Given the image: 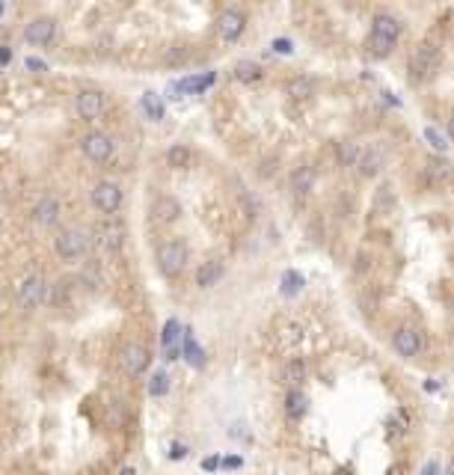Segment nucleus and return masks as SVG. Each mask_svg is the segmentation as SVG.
I'll return each mask as SVG.
<instances>
[{
	"label": "nucleus",
	"mask_w": 454,
	"mask_h": 475,
	"mask_svg": "<svg viewBox=\"0 0 454 475\" xmlns=\"http://www.w3.org/2000/svg\"><path fill=\"white\" fill-rule=\"evenodd\" d=\"M155 259H158V267H161L163 277H178L181 270L188 267L190 252H188V244H184L181 238H166V241L158 247Z\"/></svg>",
	"instance_id": "1"
},
{
	"label": "nucleus",
	"mask_w": 454,
	"mask_h": 475,
	"mask_svg": "<svg viewBox=\"0 0 454 475\" xmlns=\"http://www.w3.org/2000/svg\"><path fill=\"white\" fill-rule=\"evenodd\" d=\"M440 72V48L433 42H422L418 48H413L410 54V78L413 80H431Z\"/></svg>",
	"instance_id": "2"
},
{
	"label": "nucleus",
	"mask_w": 454,
	"mask_h": 475,
	"mask_svg": "<svg viewBox=\"0 0 454 475\" xmlns=\"http://www.w3.org/2000/svg\"><path fill=\"white\" fill-rule=\"evenodd\" d=\"M15 300H18V306L24 312H33L39 309L42 303L48 300V282L42 274H27L18 285H15Z\"/></svg>",
	"instance_id": "3"
},
{
	"label": "nucleus",
	"mask_w": 454,
	"mask_h": 475,
	"mask_svg": "<svg viewBox=\"0 0 454 475\" xmlns=\"http://www.w3.org/2000/svg\"><path fill=\"white\" fill-rule=\"evenodd\" d=\"M54 247H57V256H60L63 262H77V259L87 256L90 238H87V232H83V229H63V232L57 235Z\"/></svg>",
	"instance_id": "4"
},
{
	"label": "nucleus",
	"mask_w": 454,
	"mask_h": 475,
	"mask_svg": "<svg viewBox=\"0 0 454 475\" xmlns=\"http://www.w3.org/2000/svg\"><path fill=\"white\" fill-rule=\"evenodd\" d=\"M148 363H151V353H148V348L140 345V342H128V345L119 351V368L125 371L128 378H140V375H146Z\"/></svg>",
	"instance_id": "5"
},
{
	"label": "nucleus",
	"mask_w": 454,
	"mask_h": 475,
	"mask_svg": "<svg viewBox=\"0 0 454 475\" xmlns=\"http://www.w3.org/2000/svg\"><path fill=\"white\" fill-rule=\"evenodd\" d=\"M125 235H128V229H125V223L122 220H104L98 229H95V241H98V247L104 250V252H110V256H116L122 247H125Z\"/></svg>",
	"instance_id": "6"
},
{
	"label": "nucleus",
	"mask_w": 454,
	"mask_h": 475,
	"mask_svg": "<svg viewBox=\"0 0 454 475\" xmlns=\"http://www.w3.org/2000/svg\"><path fill=\"white\" fill-rule=\"evenodd\" d=\"M90 199L101 214H116L122 208V188L116 181H98L90 193Z\"/></svg>",
	"instance_id": "7"
},
{
	"label": "nucleus",
	"mask_w": 454,
	"mask_h": 475,
	"mask_svg": "<svg viewBox=\"0 0 454 475\" xmlns=\"http://www.w3.org/2000/svg\"><path fill=\"white\" fill-rule=\"evenodd\" d=\"M80 151L87 155L92 164H107L113 158V140H110V134L104 131H90L87 137H83L80 143Z\"/></svg>",
	"instance_id": "8"
},
{
	"label": "nucleus",
	"mask_w": 454,
	"mask_h": 475,
	"mask_svg": "<svg viewBox=\"0 0 454 475\" xmlns=\"http://www.w3.org/2000/svg\"><path fill=\"white\" fill-rule=\"evenodd\" d=\"M75 110L80 119H87V122H95V119L107 110V95L101 90H83L75 101Z\"/></svg>",
	"instance_id": "9"
},
{
	"label": "nucleus",
	"mask_w": 454,
	"mask_h": 475,
	"mask_svg": "<svg viewBox=\"0 0 454 475\" xmlns=\"http://www.w3.org/2000/svg\"><path fill=\"white\" fill-rule=\"evenodd\" d=\"M422 333H418L416 327H401L395 336H392V348L398 356H404V360H413V356H418V351H422Z\"/></svg>",
	"instance_id": "10"
},
{
	"label": "nucleus",
	"mask_w": 454,
	"mask_h": 475,
	"mask_svg": "<svg viewBox=\"0 0 454 475\" xmlns=\"http://www.w3.org/2000/svg\"><path fill=\"white\" fill-rule=\"evenodd\" d=\"M247 30V18L241 9H223L220 18H217V33H220V39L226 42H234L241 39V33Z\"/></svg>",
	"instance_id": "11"
},
{
	"label": "nucleus",
	"mask_w": 454,
	"mask_h": 475,
	"mask_svg": "<svg viewBox=\"0 0 454 475\" xmlns=\"http://www.w3.org/2000/svg\"><path fill=\"white\" fill-rule=\"evenodd\" d=\"M181 338H184V327L178 324L175 318H170L163 324V333H161V348H163V360H178L181 353Z\"/></svg>",
	"instance_id": "12"
},
{
	"label": "nucleus",
	"mask_w": 454,
	"mask_h": 475,
	"mask_svg": "<svg viewBox=\"0 0 454 475\" xmlns=\"http://www.w3.org/2000/svg\"><path fill=\"white\" fill-rule=\"evenodd\" d=\"M57 36V21L54 18H36L24 27V39L30 45H50V39Z\"/></svg>",
	"instance_id": "13"
},
{
	"label": "nucleus",
	"mask_w": 454,
	"mask_h": 475,
	"mask_svg": "<svg viewBox=\"0 0 454 475\" xmlns=\"http://www.w3.org/2000/svg\"><path fill=\"white\" fill-rule=\"evenodd\" d=\"M60 214H63V208H60V199L57 196H42L39 199V206L33 208V217H36V223L39 226H57L60 223Z\"/></svg>",
	"instance_id": "14"
},
{
	"label": "nucleus",
	"mask_w": 454,
	"mask_h": 475,
	"mask_svg": "<svg viewBox=\"0 0 454 475\" xmlns=\"http://www.w3.org/2000/svg\"><path fill=\"white\" fill-rule=\"evenodd\" d=\"M181 214V206L175 196H158L155 206H151V217H155V223H175Z\"/></svg>",
	"instance_id": "15"
},
{
	"label": "nucleus",
	"mask_w": 454,
	"mask_h": 475,
	"mask_svg": "<svg viewBox=\"0 0 454 475\" xmlns=\"http://www.w3.org/2000/svg\"><path fill=\"white\" fill-rule=\"evenodd\" d=\"M383 161H386V149L383 146H372L368 151H362V158H360V173L365 176V178H372V176H377L380 169H383Z\"/></svg>",
	"instance_id": "16"
},
{
	"label": "nucleus",
	"mask_w": 454,
	"mask_h": 475,
	"mask_svg": "<svg viewBox=\"0 0 454 475\" xmlns=\"http://www.w3.org/2000/svg\"><path fill=\"white\" fill-rule=\"evenodd\" d=\"M223 262L220 259H211V262H205V265H199V270H196V285L199 288H211V285H217L223 279Z\"/></svg>",
	"instance_id": "17"
},
{
	"label": "nucleus",
	"mask_w": 454,
	"mask_h": 475,
	"mask_svg": "<svg viewBox=\"0 0 454 475\" xmlns=\"http://www.w3.org/2000/svg\"><path fill=\"white\" fill-rule=\"evenodd\" d=\"M372 33L398 42V36H401V21L395 18V15H389V12H377L374 21H372Z\"/></svg>",
	"instance_id": "18"
},
{
	"label": "nucleus",
	"mask_w": 454,
	"mask_h": 475,
	"mask_svg": "<svg viewBox=\"0 0 454 475\" xmlns=\"http://www.w3.org/2000/svg\"><path fill=\"white\" fill-rule=\"evenodd\" d=\"M306 407H309V401L300 389H291V393L285 395V416H288V422H300L306 416Z\"/></svg>",
	"instance_id": "19"
},
{
	"label": "nucleus",
	"mask_w": 454,
	"mask_h": 475,
	"mask_svg": "<svg viewBox=\"0 0 454 475\" xmlns=\"http://www.w3.org/2000/svg\"><path fill=\"white\" fill-rule=\"evenodd\" d=\"M312 188H315V169L312 166L294 169V173H291V191L297 196H306V193H312Z\"/></svg>",
	"instance_id": "20"
},
{
	"label": "nucleus",
	"mask_w": 454,
	"mask_h": 475,
	"mask_svg": "<svg viewBox=\"0 0 454 475\" xmlns=\"http://www.w3.org/2000/svg\"><path fill=\"white\" fill-rule=\"evenodd\" d=\"M425 173H428V178H431L433 184H443V181H448V178L454 176V166H451L445 158H428Z\"/></svg>",
	"instance_id": "21"
},
{
	"label": "nucleus",
	"mask_w": 454,
	"mask_h": 475,
	"mask_svg": "<svg viewBox=\"0 0 454 475\" xmlns=\"http://www.w3.org/2000/svg\"><path fill=\"white\" fill-rule=\"evenodd\" d=\"M181 351H184V360H188L193 368H202V365H205V353H202V348L196 345V338L190 336V330H184Z\"/></svg>",
	"instance_id": "22"
},
{
	"label": "nucleus",
	"mask_w": 454,
	"mask_h": 475,
	"mask_svg": "<svg viewBox=\"0 0 454 475\" xmlns=\"http://www.w3.org/2000/svg\"><path fill=\"white\" fill-rule=\"evenodd\" d=\"M282 380L297 389V383L306 380V363H303L300 356H291V360L285 363V368H282Z\"/></svg>",
	"instance_id": "23"
},
{
	"label": "nucleus",
	"mask_w": 454,
	"mask_h": 475,
	"mask_svg": "<svg viewBox=\"0 0 454 475\" xmlns=\"http://www.w3.org/2000/svg\"><path fill=\"white\" fill-rule=\"evenodd\" d=\"M234 78H238L241 83H256V80H261V65L252 63V60H244V63L234 65Z\"/></svg>",
	"instance_id": "24"
},
{
	"label": "nucleus",
	"mask_w": 454,
	"mask_h": 475,
	"mask_svg": "<svg viewBox=\"0 0 454 475\" xmlns=\"http://www.w3.org/2000/svg\"><path fill=\"white\" fill-rule=\"evenodd\" d=\"M360 158H362L360 143H353V140L339 143V164H342V166H357V164H360Z\"/></svg>",
	"instance_id": "25"
},
{
	"label": "nucleus",
	"mask_w": 454,
	"mask_h": 475,
	"mask_svg": "<svg viewBox=\"0 0 454 475\" xmlns=\"http://www.w3.org/2000/svg\"><path fill=\"white\" fill-rule=\"evenodd\" d=\"M285 92H288L291 98H297V101H303V98H309L315 92V83H312V78H294V80H288Z\"/></svg>",
	"instance_id": "26"
},
{
	"label": "nucleus",
	"mask_w": 454,
	"mask_h": 475,
	"mask_svg": "<svg viewBox=\"0 0 454 475\" xmlns=\"http://www.w3.org/2000/svg\"><path fill=\"white\" fill-rule=\"evenodd\" d=\"M392 48H395V39L377 36V33H372V36H368V54H372V57H389Z\"/></svg>",
	"instance_id": "27"
},
{
	"label": "nucleus",
	"mask_w": 454,
	"mask_h": 475,
	"mask_svg": "<svg viewBox=\"0 0 454 475\" xmlns=\"http://www.w3.org/2000/svg\"><path fill=\"white\" fill-rule=\"evenodd\" d=\"M140 107L146 110L148 119H155V122H161V119H163V105H161L158 92H146V95L140 98Z\"/></svg>",
	"instance_id": "28"
},
{
	"label": "nucleus",
	"mask_w": 454,
	"mask_h": 475,
	"mask_svg": "<svg viewBox=\"0 0 454 475\" xmlns=\"http://www.w3.org/2000/svg\"><path fill=\"white\" fill-rule=\"evenodd\" d=\"M190 149L188 146H173L170 151H166V164L175 166V169H184V166H190Z\"/></svg>",
	"instance_id": "29"
},
{
	"label": "nucleus",
	"mask_w": 454,
	"mask_h": 475,
	"mask_svg": "<svg viewBox=\"0 0 454 475\" xmlns=\"http://www.w3.org/2000/svg\"><path fill=\"white\" fill-rule=\"evenodd\" d=\"M166 393H170V378H166V371H155L151 380H148V395L151 398H161Z\"/></svg>",
	"instance_id": "30"
},
{
	"label": "nucleus",
	"mask_w": 454,
	"mask_h": 475,
	"mask_svg": "<svg viewBox=\"0 0 454 475\" xmlns=\"http://www.w3.org/2000/svg\"><path fill=\"white\" fill-rule=\"evenodd\" d=\"M300 288H303V277L297 274V270H288V274L282 277V294L285 297H294Z\"/></svg>",
	"instance_id": "31"
},
{
	"label": "nucleus",
	"mask_w": 454,
	"mask_h": 475,
	"mask_svg": "<svg viewBox=\"0 0 454 475\" xmlns=\"http://www.w3.org/2000/svg\"><path fill=\"white\" fill-rule=\"evenodd\" d=\"M83 279L90 282V288L101 285V270H98V265H95V262H87V267H83Z\"/></svg>",
	"instance_id": "32"
},
{
	"label": "nucleus",
	"mask_w": 454,
	"mask_h": 475,
	"mask_svg": "<svg viewBox=\"0 0 454 475\" xmlns=\"http://www.w3.org/2000/svg\"><path fill=\"white\" fill-rule=\"evenodd\" d=\"M425 137L431 140V146H433V149H443V151H445V146H448V143H445V137H443V134L436 131V128H425Z\"/></svg>",
	"instance_id": "33"
},
{
	"label": "nucleus",
	"mask_w": 454,
	"mask_h": 475,
	"mask_svg": "<svg viewBox=\"0 0 454 475\" xmlns=\"http://www.w3.org/2000/svg\"><path fill=\"white\" fill-rule=\"evenodd\" d=\"M24 69L42 75V72H48V63H45V60H36V57H27V60H24Z\"/></svg>",
	"instance_id": "34"
},
{
	"label": "nucleus",
	"mask_w": 454,
	"mask_h": 475,
	"mask_svg": "<svg viewBox=\"0 0 454 475\" xmlns=\"http://www.w3.org/2000/svg\"><path fill=\"white\" fill-rule=\"evenodd\" d=\"M9 63H12V48L0 45V69H4V65H9Z\"/></svg>",
	"instance_id": "35"
},
{
	"label": "nucleus",
	"mask_w": 454,
	"mask_h": 475,
	"mask_svg": "<svg viewBox=\"0 0 454 475\" xmlns=\"http://www.w3.org/2000/svg\"><path fill=\"white\" fill-rule=\"evenodd\" d=\"M274 50H279V54H291L294 48H291V42H288V39H276V42H274Z\"/></svg>",
	"instance_id": "36"
},
{
	"label": "nucleus",
	"mask_w": 454,
	"mask_h": 475,
	"mask_svg": "<svg viewBox=\"0 0 454 475\" xmlns=\"http://www.w3.org/2000/svg\"><path fill=\"white\" fill-rule=\"evenodd\" d=\"M184 454H188V449H184L181 443H175V446H173V452H170V457H173V461H181Z\"/></svg>",
	"instance_id": "37"
},
{
	"label": "nucleus",
	"mask_w": 454,
	"mask_h": 475,
	"mask_svg": "<svg viewBox=\"0 0 454 475\" xmlns=\"http://www.w3.org/2000/svg\"><path fill=\"white\" fill-rule=\"evenodd\" d=\"M217 466H220L217 457H205V461H202V469H217Z\"/></svg>",
	"instance_id": "38"
},
{
	"label": "nucleus",
	"mask_w": 454,
	"mask_h": 475,
	"mask_svg": "<svg viewBox=\"0 0 454 475\" xmlns=\"http://www.w3.org/2000/svg\"><path fill=\"white\" fill-rule=\"evenodd\" d=\"M223 466H229V469H234V466H241V457H226V461H223Z\"/></svg>",
	"instance_id": "39"
},
{
	"label": "nucleus",
	"mask_w": 454,
	"mask_h": 475,
	"mask_svg": "<svg viewBox=\"0 0 454 475\" xmlns=\"http://www.w3.org/2000/svg\"><path fill=\"white\" fill-rule=\"evenodd\" d=\"M448 134L454 137V110H451V116H448Z\"/></svg>",
	"instance_id": "40"
},
{
	"label": "nucleus",
	"mask_w": 454,
	"mask_h": 475,
	"mask_svg": "<svg viewBox=\"0 0 454 475\" xmlns=\"http://www.w3.org/2000/svg\"><path fill=\"white\" fill-rule=\"evenodd\" d=\"M389 475H407V469H404V466H395V469H392Z\"/></svg>",
	"instance_id": "41"
},
{
	"label": "nucleus",
	"mask_w": 454,
	"mask_h": 475,
	"mask_svg": "<svg viewBox=\"0 0 454 475\" xmlns=\"http://www.w3.org/2000/svg\"><path fill=\"white\" fill-rule=\"evenodd\" d=\"M425 475H436V466H433V464H428V469H425Z\"/></svg>",
	"instance_id": "42"
},
{
	"label": "nucleus",
	"mask_w": 454,
	"mask_h": 475,
	"mask_svg": "<svg viewBox=\"0 0 454 475\" xmlns=\"http://www.w3.org/2000/svg\"><path fill=\"white\" fill-rule=\"evenodd\" d=\"M335 475H353L350 469H335Z\"/></svg>",
	"instance_id": "43"
},
{
	"label": "nucleus",
	"mask_w": 454,
	"mask_h": 475,
	"mask_svg": "<svg viewBox=\"0 0 454 475\" xmlns=\"http://www.w3.org/2000/svg\"><path fill=\"white\" fill-rule=\"evenodd\" d=\"M6 12V4H0V15H4Z\"/></svg>",
	"instance_id": "44"
},
{
	"label": "nucleus",
	"mask_w": 454,
	"mask_h": 475,
	"mask_svg": "<svg viewBox=\"0 0 454 475\" xmlns=\"http://www.w3.org/2000/svg\"><path fill=\"white\" fill-rule=\"evenodd\" d=\"M448 475H454V469H451V472H448Z\"/></svg>",
	"instance_id": "45"
}]
</instances>
